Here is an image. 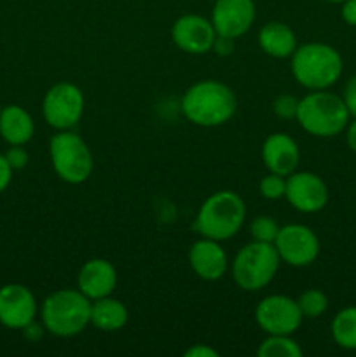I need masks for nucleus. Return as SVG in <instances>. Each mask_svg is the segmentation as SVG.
<instances>
[{
    "label": "nucleus",
    "mask_w": 356,
    "mask_h": 357,
    "mask_svg": "<svg viewBox=\"0 0 356 357\" xmlns=\"http://www.w3.org/2000/svg\"><path fill=\"white\" fill-rule=\"evenodd\" d=\"M332 337L339 347L356 351V307H346L332 321Z\"/></svg>",
    "instance_id": "412c9836"
},
{
    "label": "nucleus",
    "mask_w": 356,
    "mask_h": 357,
    "mask_svg": "<svg viewBox=\"0 0 356 357\" xmlns=\"http://www.w3.org/2000/svg\"><path fill=\"white\" fill-rule=\"evenodd\" d=\"M348 107L342 96L328 93L327 89L313 91L299 100L297 122L309 135L318 138H334L341 135L349 124Z\"/></svg>",
    "instance_id": "7ed1b4c3"
},
{
    "label": "nucleus",
    "mask_w": 356,
    "mask_h": 357,
    "mask_svg": "<svg viewBox=\"0 0 356 357\" xmlns=\"http://www.w3.org/2000/svg\"><path fill=\"white\" fill-rule=\"evenodd\" d=\"M341 17L349 26H356V0H344L342 2Z\"/></svg>",
    "instance_id": "c85d7f7f"
},
{
    "label": "nucleus",
    "mask_w": 356,
    "mask_h": 357,
    "mask_svg": "<svg viewBox=\"0 0 356 357\" xmlns=\"http://www.w3.org/2000/svg\"><path fill=\"white\" fill-rule=\"evenodd\" d=\"M37 300L24 284H6L0 288V324L9 330H23L35 321Z\"/></svg>",
    "instance_id": "f8f14e48"
},
{
    "label": "nucleus",
    "mask_w": 356,
    "mask_h": 357,
    "mask_svg": "<svg viewBox=\"0 0 356 357\" xmlns=\"http://www.w3.org/2000/svg\"><path fill=\"white\" fill-rule=\"evenodd\" d=\"M213 49H215L216 54L227 56L234 51V38L222 37V35H216L215 42H213Z\"/></svg>",
    "instance_id": "7c9ffc66"
},
{
    "label": "nucleus",
    "mask_w": 356,
    "mask_h": 357,
    "mask_svg": "<svg viewBox=\"0 0 356 357\" xmlns=\"http://www.w3.org/2000/svg\"><path fill=\"white\" fill-rule=\"evenodd\" d=\"M236 110V93L218 80H201L188 87L181 98V112L187 121L201 128L225 124Z\"/></svg>",
    "instance_id": "f257e3e1"
},
{
    "label": "nucleus",
    "mask_w": 356,
    "mask_h": 357,
    "mask_svg": "<svg viewBox=\"0 0 356 357\" xmlns=\"http://www.w3.org/2000/svg\"><path fill=\"white\" fill-rule=\"evenodd\" d=\"M171 38L175 45L188 54H205L212 51L216 31L212 20L199 16V14H185L178 17L171 28Z\"/></svg>",
    "instance_id": "ddd939ff"
},
{
    "label": "nucleus",
    "mask_w": 356,
    "mask_h": 357,
    "mask_svg": "<svg viewBox=\"0 0 356 357\" xmlns=\"http://www.w3.org/2000/svg\"><path fill=\"white\" fill-rule=\"evenodd\" d=\"M40 316L45 331L54 337H75L91 324V300L79 289H58L44 300Z\"/></svg>",
    "instance_id": "20e7f679"
},
{
    "label": "nucleus",
    "mask_w": 356,
    "mask_h": 357,
    "mask_svg": "<svg viewBox=\"0 0 356 357\" xmlns=\"http://www.w3.org/2000/svg\"><path fill=\"white\" fill-rule=\"evenodd\" d=\"M262 160L269 173L288 176L297 169L300 160V150L295 139L286 132H274L265 138L262 145Z\"/></svg>",
    "instance_id": "2eb2a0df"
},
{
    "label": "nucleus",
    "mask_w": 356,
    "mask_h": 357,
    "mask_svg": "<svg viewBox=\"0 0 356 357\" xmlns=\"http://www.w3.org/2000/svg\"><path fill=\"white\" fill-rule=\"evenodd\" d=\"M35 132L31 115L20 105L0 108V136L9 145H27Z\"/></svg>",
    "instance_id": "a211bd4d"
},
{
    "label": "nucleus",
    "mask_w": 356,
    "mask_h": 357,
    "mask_svg": "<svg viewBox=\"0 0 356 357\" xmlns=\"http://www.w3.org/2000/svg\"><path fill=\"white\" fill-rule=\"evenodd\" d=\"M258 190H260V195H264L269 201L281 199L286 192V178L281 176V174L269 173L267 176H264L260 180Z\"/></svg>",
    "instance_id": "393cba45"
},
{
    "label": "nucleus",
    "mask_w": 356,
    "mask_h": 357,
    "mask_svg": "<svg viewBox=\"0 0 356 357\" xmlns=\"http://www.w3.org/2000/svg\"><path fill=\"white\" fill-rule=\"evenodd\" d=\"M278 232V222H276L274 218H271V216H257V218L250 223L251 237H253V241H258V243L274 244Z\"/></svg>",
    "instance_id": "b1692460"
},
{
    "label": "nucleus",
    "mask_w": 356,
    "mask_h": 357,
    "mask_svg": "<svg viewBox=\"0 0 356 357\" xmlns=\"http://www.w3.org/2000/svg\"><path fill=\"white\" fill-rule=\"evenodd\" d=\"M327 2H332V3H342L344 0H327Z\"/></svg>",
    "instance_id": "f704fd0d"
},
{
    "label": "nucleus",
    "mask_w": 356,
    "mask_h": 357,
    "mask_svg": "<svg viewBox=\"0 0 356 357\" xmlns=\"http://www.w3.org/2000/svg\"><path fill=\"white\" fill-rule=\"evenodd\" d=\"M274 246L281 261L292 267H307L320 255V239L314 230L299 223L279 227Z\"/></svg>",
    "instance_id": "9d476101"
},
{
    "label": "nucleus",
    "mask_w": 356,
    "mask_h": 357,
    "mask_svg": "<svg viewBox=\"0 0 356 357\" xmlns=\"http://www.w3.org/2000/svg\"><path fill=\"white\" fill-rule=\"evenodd\" d=\"M6 159L13 169H23L30 157H28V152L23 149V145H10V149L6 153Z\"/></svg>",
    "instance_id": "bb28decb"
},
{
    "label": "nucleus",
    "mask_w": 356,
    "mask_h": 357,
    "mask_svg": "<svg viewBox=\"0 0 356 357\" xmlns=\"http://www.w3.org/2000/svg\"><path fill=\"white\" fill-rule=\"evenodd\" d=\"M297 110H299V100L290 94H279L274 101H272V112L278 115L279 119H297Z\"/></svg>",
    "instance_id": "a878e982"
},
{
    "label": "nucleus",
    "mask_w": 356,
    "mask_h": 357,
    "mask_svg": "<svg viewBox=\"0 0 356 357\" xmlns=\"http://www.w3.org/2000/svg\"><path fill=\"white\" fill-rule=\"evenodd\" d=\"M13 171L14 169L10 167V164L7 162L6 155L0 153V194L9 187L10 180H13Z\"/></svg>",
    "instance_id": "c756f323"
},
{
    "label": "nucleus",
    "mask_w": 356,
    "mask_h": 357,
    "mask_svg": "<svg viewBox=\"0 0 356 357\" xmlns=\"http://www.w3.org/2000/svg\"><path fill=\"white\" fill-rule=\"evenodd\" d=\"M260 357H300L302 349L292 335H269L258 347Z\"/></svg>",
    "instance_id": "4be33fe9"
},
{
    "label": "nucleus",
    "mask_w": 356,
    "mask_h": 357,
    "mask_svg": "<svg viewBox=\"0 0 356 357\" xmlns=\"http://www.w3.org/2000/svg\"><path fill=\"white\" fill-rule=\"evenodd\" d=\"M117 284V272L110 261L103 258H93L86 261L77 275V288L80 293L93 300L110 296Z\"/></svg>",
    "instance_id": "dca6fc26"
},
{
    "label": "nucleus",
    "mask_w": 356,
    "mask_h": 357,
    "mask_svg": "<svg viewBox=\"0 0 356 357\" xmlns=\"http://www.w3.org/2000/svg\"><path fill=\"white\" fill-rule=\"evenodd\" d=\"M244 218L246 206L243 199L232 190H218L201 204L194 229L201 237L222 243L239 232Z\"/></svg>",
    "instance_id": "39448f33"
},
{
    "label": "nucleus",
    "mask_w": 356,
    "mask_h": 357,
    "mask_svg": "<svg viewBox=\"0 0 356 357\" xmlns=\"http://www.w3.org/2000/svg\"><path fill=\"white\" fill-rule=\"evenodd\" d=\"M128 323V309L112 296H103L91 302V324L100 331L122 330Z\"/></svg>",
    "instance_id": "aec40b11"
},
{
    "label": "nucleus",
    "mask_w": 356,
    "mask_h": 357,
    "mask_svg": "<svg viewBox=\"0 0 356 357\" xmlns=\"http://www.w3.org/2000/svg\"><path fill=\"white\" fill-rule=\"evenodd\" d=\"M299 303V309L302 312L304 317L307 319H316V317L323 316L328 309V298L321 289H306L302 295L297 300Z\"/></svg>",
    "instance_id": "5701e85b"
},
{
    "label": "nucleus",
    "mask_w": 356,
    "mask_h": 357,
    "mask_svg": "<svg viewBox=\"0 0 356 357\" xmlns=\"http://www.w3.org/2000/svg\"><path fill=\"white\" fill-rule=\"evenodd\" d=\"M185 357H218V352L215 349L208 347V345L198 344L185 352Z\"/></svg>",
    "instance_id": "2f4dec72"
},
{
    "label": "nucleus",
    "mask_w": 356,
    "mask_h": 357,
    "mask_svg": "<svg viewBox=\"0 0 356 357\" xmlns=\"http://www.w3.org/2000/svg\"><path fill=\"white\" fill-rule=\"evenodd\" d=\"M49 153L56 174L70 185L84 183L94 167L93 153L75 132L59 131L49 142Z\"/></svg>",
    "instance_id": "0eeeda50"
},
{
    "label": "nucleus",
    "mask_w": 356,
    "mask_h": 357,
    "mask_svg": "<svg viewBox=\"0 0 356 357\" xmlns=\"http://www.w3.org/2000/svg\"><path fill=\"white\" fill-rule=\"evenodd\" d=\"M302 319L297 300L285 295L265 296L255 309V321L267 335H293Z\"/></svg>",
    "instance_id": "1a4fd4ad"
},
{
    "label": "nucleus",
    "mask_w": 356,
    "mask_h": 357,
    "mask_svg": "<svg viewBox=\"0 0 356 357\" xmlns=\"http://www.w3.org/2000/svg\"><path fill=\"white\" fill-rule=\"evenodd\" d=\"M188 261L195 274L205 281H216L227 271V253L218 241L201 237L192 244Z\"/></svg>",
    "instance_id": "f3484780"
},
{
    "label": "nucleus",
    "mask_w": 356,
    "mask_h": 357,
    "mask_svg": "<svg viewBox=\"0 0 356 357\" xmlns=\"http://www.w3.org/2000/svg\"><path fill=\"white\" fill-rule=\"evenodd\" d=\"M346 142L351 152L356 153V117L355 121H349L348 128H346Z\"/></svg>",
    "instance_id": "72a5a7b5"
},
{
    "label": "nucleus",
    "mask_w": 356,
    "mask_h": 357,
    "mask_svg": "<svg viewBox=\"0 0 356 357\" xmlns=\"http://www.w3.org/2000/svg\"><path fill=\"white\" fill-rule=\"evenodd\" d=\"M342 100H344L346 107H348L349 115H351V117H356V73L348 80V84H346Z\"/></svg>",
    "instance_id": "cd10ccee"
},
{
    "label": "nucleus",
    "mask_w": 356,
    "mask_h": 357,
    "mask_svg": "<svg viewBox=\"0 0 356 357\" xmlns=\"http://www.w3.org/2000/svg\"><path fill=\"white\" fill-rule=\"evenodd\" d=\"M255 21L253 0H216L212 23L216 35L237 38L246 33Z\"/></svg>",
    "instance_id": "4468645a"
},
{
    "label": "nucleus",
    "mask_w": 356,
    "mask_h": 357,
    "mask_svg": "<svg viewBox=\"0 0 356 357\" xmlns=\"http://www.w3.org/2000/svg\"><path fill=\"white\" fill-rule=\"evenodd\" d=\"M45 122L58 131H68L82 119L84 94L75 84L58 82L45 93L42 101Z\"/></svg>",
    "instance_id": "6e6552de"
},
{
    "label": "nucleus",
    "mask_w": 356,
    "mask_h": 357,
    "mask_svg": "<svg viewBox=\"0 0 356 357\" xmlns=\"http://www.w3.org/2000/svg\"><path fill=\"white\" fill-rule=\"evenodd\" d=\"M44 324H42V326H38V324H35V321H31L30 324H27V326L23 328V335H24V338H27V340H30V342H37V340H40L42 338V333H44Z\"/></svg>",
    "instance_id": "473e14b6"
},
{
    "label": "nucleus",
    "mask_w": 356,
    "mask_h": 357,
    "mask_svg": "<svg viewBox=\"0 0 356 357\" xmlns=\"http://www.w3.org/2000/svg\"><path fill=\"white\" fill-rule=\"evenodd\" d=\"M341 52L323 42H309L292 54V73L297 82L309 91L328 89L342 75Z\"/></svg>",
    "instance_id": "f03ea898"
},
{
    "label": "nucleus",
    "mask_w": 356,
    "mask_h": 357,
    "mask_svg": "<svg viewBox=\"0 0 356 357\" xmlns=\"http://www.w3.org/2000/svg\"><path fill=\"white\" fill-rule=\"evenodd\" d=\"M258 45L272 58H288L297 49V38L288 24L271 21L262 26L258 33Z\"/></svg>",
    "instance_id": "6ab92c4d"
},
{
    "label": "nucleus",
    "mask_w": 356,
    "mask_h": 357,
    "mask_svg": "<svg viewBox=\"0 0 356 357\" xmlns=\"http://www.w3.org/2000/svg\"><path fill=\"white\" fill-rule=\"evenodd\" d=\"M279 261L281 258L274 244L253 241L237 251L232 264V278L244 291H258L274 279Z\"/></svg>",
    "instance_id": "423d86ee"
},
{
    "label": "nucleus",
    "mask_w": 356,
    "mask_h": 357,
    "mask_svg": "<svg viewBox=\"0 0 356 357\" xmlns=\"http://www.w3.org/2000/svg\"><path fill=\"white\" fill-rule=\"evenodd\" d=\"M285 197L300 213H318L327 206L328 187L323 178L311 171H300L286 178Z\"/></svg>",
    "instance_id": "9b49d317"
}]
</instances>
